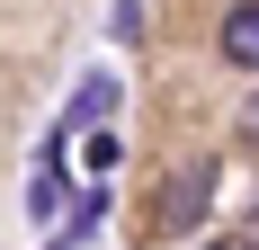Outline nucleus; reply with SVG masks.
I'll return each instance as SVG.
<instances>
[{
  "label": "nucleus",
  "mask_w": 259,
  "mask_h": 250,
  "mask_svg": "<svg viewBox=\"0 0 259 250\" xmlns=\"http://www.w3.org/2000/svg\"><path fill=\"white\" fill-rule=\"evenodd\" d=\"M99 215H107V188H80L72 197V232H99Z\"/></svg>",
  "instance_id": "5"
},
{
  "label": "nucleus",
  "mask_w": 259,
  "mask_h": 250,
  "mask_svg": "<svg viewBox=\"0 0 259 250\" xmlns=\"http://www.w3.org/2000/svg\"><path fill=\"white\" fill-rule=\"evenodd\" d=\"M80 161H90V170H116V134H107V125H99V134L80 143Z\"/></svg>",
  "instance_id": "6"
},
{
  "label": "nucleus",
  "mask_w": 259,
  "mask_h": 250,
  "mask_svg": "<svg viewBox=\"0 0 259 250\" xmlns=\"http://www.w3.org/2000/svg\"><path fill=\"white\" fill-rule=\"evenodd\" d=\"M54 152H63V143H54ZM54 152H45V170H36V188H27V205H36V215L63 197V161H54Z\"/></svg>",
  "instance_id": "4"
},
{
  "label": "nucleus",
  "mask_w": 259,
  "mask_h": 250,
  "mask_svg": "<svg viewBox=\"0 0 259 250\" xmlns=\"http://www.w3.org/2000/svg\"><path fill=\"white\" fill-rule=\"evenodd\" d=\"M107 116H116V80H80V99H72L63 125H107Z\"/></svg>",
  "instance_id": "3"
},
{
  "label": "nucleus",
  "mask_w": 259,
  "mask_h": 250,
  "mask_svg": "<svg viewBox=\"0 0 259 250\" xmlns=\"http://www.w3.org/2000/svg\"><path fill=\"white\" fill-rule=\"evenodd\" d=\"M224 63L233 72H259V0H241L233 18H224Z\"/></svg>",
  "instance_id": "2"
},
{
  "label": "nucleus",
  "mask_w": 259,
  "mask_h": 250,
  "mask_svg": "<svg viewBox=\"0 0 259 250\" xmlns=\"http://www.w3.org/2000/svg\"><path fill=\"white\" fill-rule=\"evenodd\" d=\"M206 197H214V161H188V170H170V188L152 197V224L179 241V232L206 224Z\"/></svg>",
  "instance_id": "1"
},
{
  "label": "nucleus",
  "mask_w": 259,
  "mask_h": 250,
  "mask_svg": "<svg viewBox=\"0 0 259 250\" xmlns=\"http://www.w3.org/2000/svg\"><path fill=\"white\" fill-rule=\"evenodd\" d=\"M224 250H259V241H224Z\"/></svg>",
  "instance_id": "7"
}]
</instances>
